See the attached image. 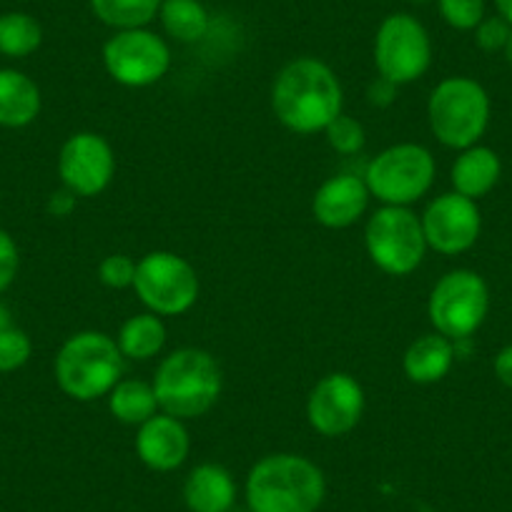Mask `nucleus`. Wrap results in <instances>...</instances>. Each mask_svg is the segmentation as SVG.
<instances>
[{
    "mask_svg": "<svg viewBox=\"0 0 512 512\" xmlns=\"http://www.w3.org/2000/svg\"><path fill=\"white\" fill-rule=\"evenodd\" d=\"M272 111L297 136L324 134L344 113V88L329 63L302 56L284 63L272 83Z\"/></svg>",
    "mask_w": 512,
    "mask_h": 512,
    "instance_id": "f257e3e1",
    "label": "nucleus"
},
{
    "mask_svg": "<svg viewBox=\"0 0 512 512\" xmlns=\"http://www.w3.org/2000/svg\"><path fill=\"white\" fill-rule=\"evenodd\" d=\"M244 497L251 512H317L327 497V477L309 457L274 452L251 465Z\"/></svg>",
    "mask_w": 512,
    "mask_h": 512,
    "instance_id": "f03ea898",
    "label": "nucleus"
},
{
    "mask_svg": "<svg viewBox=\"0 0 512 512\" xmlns=\"http://www.w3.org/2000/svg\"><path fill=\"white\" fill-rule=\"evenodd\" d=\"M151 384L159 410L189 422L214 410L224 390V372L206 349L181 347L161 359Z\"/></svg>",
    "mask_w": 512,
    "mask_h": 512,
    "instance_id": "7ed1b4c3",
    "label": "nucleus"
},
{
    "mask_svg": "<svg viewBox=\"0 0 512 512\" xmlns=\"http://www.w3.org/2000/svg\"><path fill=\"white\" fill-rule=\"evenodd\" d=\"M123 354L116 337L98 329L71 334L53 359L58 390L73 402H96L123 379Z\"/></svg>",
    "mask_w": 512,
    "mask_h": 512,
    "instance_id": "20e7f679",
    "label": "nucleus"
},
{
    "mask_svg": "<svg viewBox=\"0 0 512 512\" xmlns=\"http://www.w3.org/2000/svg\"><path fill=\"white\" fill-rule=\"evenodd\" d=\"M492 118L487 88L470 76H447L427 98V123L437 144L462 151L480 144Z\"/></svg>",
    "mask_w": 512,
    "mask_h": 512,
    "instance_id": "39448f33",
    "label": "nucleus"
},
{
    "mask_svg": "<svg viewBox=\"0 0 512 512\" xmlns=\"http://www.w3.org/2000/svg\"><path fill=\"white\" fill-rule=\"evenodd\" d=\"M362 179L382 206H412L435 186L437 161L427 146L405 141L372 156Z\"/></svg>",
    "mask_w": 512,
    "mask_h": 512,
    "instance_id": "423d86ee",
    "label": "nucleus"
},
{
    "mask_svg": "<svg viewBox=\"0 0 512 512\" xmlns=\"http://www.w3.org/2000/svg\"><path fill=\"white\" fill-rule=\"evenodd\" d=\"M369 262L387 277H410L425 262L427 239L412 206H379L364 224Z\"/></svg>",
    "mask_w": 512,
    "mask_h": 512,
    "instance_id": "0eeeda50",
    "label": "nucleus"
},
{
    "mask_svg": "<svg viewBox=\"0 0 512 512\" xmlns=\"http://www.w3.org/2000/svg\"><path fill=\"white\" fill-rule=\"evenodd\" d=\"M490 314V287L475 269H452L437 279L427 297L432 329L452 342H467Z\"/></svg>",
    "mask_w": 512,
    "mask_h": 512,
    "instance_id": "6e6552de",
    "label": "nucleus"
},
{
    "mask_svg": "<svg viewBox=\"0 0 512 512\" xmlns=\"http://www.w3.org/2000/svg\"><path fill=\"white\" fill-rule=\"evenodd\" d=\"M134 292L146 312L164 317H181L199 302L201 282L194 264L176 251H149L136 264Z\"/></svg>",
    "mask_w": 512,
    "mask_h": 512,
    "instance_id": "1a4fd4ad",
    "label": "nucleus"
},
{
    "mask_svg": "<svg viewBox=\"0 0 512 512\" xmlns=\"http://www.w3.org/2000/svg\"><path fill=\"white\" fill-rule=\"evenodd\" d=\"M432 38L412 13H390L374 33L372 58L377 76L400 86L420 81L432 66Z\"/></svg>",
    "mask_w": 512,
    "mask_h": 512,
    "instance_id": "9d476101",
    "label": "nucleus"
},
{
    "mask_svg": "<svg viewBox=\"0 0 512 512\" xmlns=\"http://www.w3.org/2000/svg\"><path fill=\"white\" fill-rule=\"evenodd\" d=\"M103 68L123 88H149L171 71V46L151 28L113 31L103 43Z\"/></svg>",
    "mask_w": 512,
    "mask_h": 512,
    "instance_id": "9b49d317",
    "label": "nucleus"
},
{
    "mask_svg": "<svg viewBox=\"0 0 512 512\" xmlns=\"http://www.w3.org/2000/svg\"><path fill=\"white\" fill-rule=\"evenodd\" d=\"M63 189L78 199H96L116 176V151L96 131H76L63 141L56 161Z\"/></svg>",
    "mask_w": 512,
    "mask_h": 512,
    "instance_id": "f8f14e48",
    "label": "nucleus"
},
{
    "mask_svg": "<svg viewBox=\"0 0 512 512\" xmlns=\"http://www.w3.org/2000/svg\"><path fill=\"white\" fill-rule=\"evenodd\" d=\"M367 397L357 377L349 372H329L307 395V422L319 437L337 440L357 430L364 417Z\"/></svg>",
    "mask_w": 512,
    "mask_h": 512,
    "instance_id": "ddd939ff",
    "label": "nucleus"
},
{
    "mask_svg": "<svg viewBox=\"0 0 512 512\" xmlns=\"http://www.w3.org/2000/svg\"><path fill=\"white\" fill-rule=\"evenodd\" d=\"M427 249L442 256H460L480 241L482 214L477 201L445 191L435 196L420 214Z\"/></svg>",
    "mask_w": 512,
    "mask_h": 512,
    "instance_id": "4468645a",
    "label": "nucleus"
},
{
    "mask_svg": "<svg viewBox=\"0 0 512 512\" xmlns=\"http://www.w3.org/2000/svg\"><path fill=\"white\" fill-rule=\"evenodd\" d=\"M134 450L141 465L149 467V470H179L189 460L191 452V437L189 430H186V422L176 420V417L166 415V412H156L151 420L136 427Z\"/></svg>",
    "mask_w": 512,
    "mask_h": 512,
    "instance_id": "2eb2a0df",
    "label": "nucleus"
},
{
    "mask_svg": "<svg viewBox=\"0 0 512 512\" xmlns=\"http://www.w3.org/2000/svg\"><path fill=\"white\" fill-rule=\"evenodd\" d=\"M367 184L357 174H334L327 181L319 184V189L312 196V216L324 229H349L369 209Z\"/></svg>",
    "mask_w": 512,
    "mask_h": 512,
    "instance_id": "dca6fc26",
    "label": "nucleus"
},
{
    "mask_svg": "<svg viewBox=\"0 0 512 512\" xmlns=\"http://www.w3.org/2000/svg\"><path fill=\"white\" fill-rule=\"evenodd\" d=\"M184 505L189 512H231L236 505V480L224 465L201 462L184 480Z\"/></svg>",
    "mask_w": 512,
    "mask_h": 512,
    "instance_id": "f3484780",
    "label": "nucleus"
},
{
    "mask_svg": "<svg viewBox=\"0 0 512 512\" xmlns=\"http://www.w3.org/2000/svg\"><path fill=\"white\" fill-rule=\"evenodd\" d=\"M502 176V161L495 149L485 144H475L470 149L457 151V159L452 161L450 184L452 191L467 196L472 201L485 199L492 194Z\"/></svg>",
    "mask_w": 512,
    "mask_h": 512,
    "instance_id": "a211bd4d",
    "label": "nucleus"
},
{
    "mask_svg": "<svg viewBox=\"0 0 512 512\" xmlns=\"http://www.w3.org/2000/svg\"><path fill=\"white\" fill-rule=\"evenodd\" d=\"M457 359V344L442 334L430 332L417 337L402 354V372L412 384H437L452 372Z\"/></svg>",
    "mask_w": 512,
    "mask_h": 512,
    "instance_id": "6ab92c4d",
    "label": "nucleus"
},
{
    "mask_svg": "<svg viewBox=\"0 0 512 512\" xmlns=\"http://www.w3.org/2000/svg\"><path fill=\"white\" fill-rule=\"evenodd\" d=\"M38 83L18 68H0V128H26L41 116Z\"/></svg>",
    "mask_w": 512,
    "mask_h": 512,
    "instance_id": "aec40b11",
    "label": "nucleus"
},
{
    "mask_svg": "<svg viewBox=\"0 0 512 512\" xmlns=\"http://www.w3.org/2000/svg\"><path fill=\"white\" fill-rule=\"evenodd\" d=\"M166 324L159 314L141 312L128 317L116 334V344L121 349L123 359L131 362H149L159 357L166 347Z\"/></svg>",
    "mask_w": 512,
    "mask_h": 512,
    "instance_id": "412c9836",
    "label": "nucleus"
},
{
    "mask_svg": "<svg viewBox=\"0 0 512 512\" xmlns=\"http://www.w3.org/2000/svg\"><path fill=\"white\" fill-rule=\"evenodd\" d=\"M106 402L113 420L126 427H141L156 412H161L159 402H156L154 384L144 382V379H121L108 392Z\"/></svg>",
    "mask_w": 512,
    "mask_h": 512,
    "instance_id": "4be33fe9",
    "label": "nucleus"
},
{
    "mask_svg": "<svg viewBox=\"0 0 512 512\" xmlns=\"http://www.w3.org/2000/svg\"><path fill=\"white\" fill-rule=\"evenodd\" d=\"M159 23L171 41L189 46L204 41L211 28V16L201 0H164Z\"/></svg>",
    "mask_w": 512,
    "mask_h": 512,
    "instance_id": "5701e85b",
    "label": "nucleus"
},
{
    "mask_svg": "<svg viewBox=\"0 0 512 512\" xmlns=\"http://www.w3.org/2000/svg\"><path fill=\"white\" fill-rule=\"evenodd\" d=\"M164 0H88L93 18L111 31L149 28L159 18Z\"/></svg>",
    "mask_w": 512,
    "mask_h": 512,
    "instance_id": "b1692460",
    "label": "nucleus"
},
{
    "mask_svg": "<svg viewBox=\"0 0 512 512\" xmlns=\"http://www.w3.org/2000/svg\"><path fill=\"white\" fill-rule=\"evenodd\" d=\"M43 46V26L36 16L23 11L0 13V56L21 61Z\"/></svg>",
    "mask_w": 512,
    "mask_h": 512,
    "instance_id": "393cba45",
    "label": "nucleus"
},
{
    "mask_svg": "<svg viewBox=\"0 0 512 512\" xmlns=\"http://www.w3.org/2000/svg\"><path fill=\"white\" fill-rule=\"evenodd\" d=\"M324 139H327L329 149L339 156H357L362 154L364 144H367V131L357 118L339 113L327 128H324Z\"/></svg>",
    "mask_w": 512,
    "mask_h": 512,
    "instance_id": "a878e982",
    "label": "nucleus"
},
{
    "mask_svg": "<svg viewBox=\"0 0 512 512\" xmlns=\"http://www.w3.org/2000/svg\"><path fill=\"white\" fill-rule=\"evenodd\" d=\"M33 357V339L26 329L16 327L0 332V374L18 372Z\"/></svg>",
    "mask_w": 512,
    "mask_h": 512,
    "instance_id": "bb28decb",
    "label": "nucleus"
},
{
    "mask_svg": "<svg viewBox=\"0 0 512 512\" xmlns=\"http://www.w3.org/2000/svg\"><path fill=\"white\" fill-rule=\"evenodd\" d=\"M440 18L455 31H475L487 16L485 0H437Z\"/></svg>",
    "mask_w": 512,
    "mask_h": 512,
    "instance_id": "cd10ccee",
    "label": "nucleus"
},
{
    "mask_svg": "<svg viewBox=\"0 0 512 512\" xmlns=\"http://www.w3.org/2000/svg\"><path fill=\"white\" fill-rule=\"evenodd\" d=\"M136 259H131L128 254H108L103 256L101 264H98V282L106 289H134L136 279Z\"/></svg>",
    "mask_w": 512,
    "mask_h": 512,
    "instance_id": "c85d7f7f",
    "label": "nucleus"
},
{
    "mask_svg": "<svg viewBox=\"0 0 512 512\" xmlns=\"http://www.w3.org/2000/svg\"><path fill=\"white\" fill-rule=\"evenodd\" d=\"M475 43L480 51L485 53H502L505 51L507 41H510L512 26L500 16H485L480 26L475 28Z\"/></svg>",
    "mask_w": 512,
    "mask_h": 512,
    "instance_id": "c756f323",
    "label": "nucleus"
},
{
    "mask_svg": "<svg viewBox=\"0 0 512 512\" xmlns=\"http://www.w3.org/2000/svg\"><path fill=\"white\" fill-rule=\"evenodd\" d=\"M21 272V249L6 229H0V294L8 292Z\"/></svg>",
    "mask_w": 512,
    "mask_h": 512,
    "instance_id": "7c9ffc66",
    "label": "nucleus"
},
{
    "mask_svg": "<svg viewBox=\"0 0 512 512\" xmlns=\"http://www.w3.org/2000/svg\"><path fill=\"white\" fill-rule=\"evenodd\" d=\"M76 204H78V196L71 194V191L63 189L61 186V189L53 191V194L48 196L46 211L51 216H56V219H68V216L76 211Z\"/></svg>",
    "mask_w": 512,
    "mask_h": 512,
    "instance_id": "2f4dec72",
    "label": "nucleus"
},
{
    "mask_svg": "<svg viewBox=\"0 0 512 512\" xmlns=\"http://www.w3.org/2000/svg\"><path fill=\"white\" fill-rule=\"evenodd\" d=\"M492 372H495L497 382L502 387L512 390V344H507V347H502L495 354V359H492Z\"/></svg>",
    "mask_w": 512,
    "mask_h": 512,
    "instance_id": "473e14b6",
    "label": "nucleus"
},
{
    "mask_svg": "<svg viewBox=\"0 0 512 512\" xmlns=\"http://www.w3.org/2000/svg\"><path fill=\"white\" fill-rule=\"evenodd\" d=\"M395 96H397L395 83L384 81V78H379V76L367 91L369 103H372V106H377V108H384V106H390V103H395Z\"/></svg>",
    "mask_w": 512,
    "mask_h": 512,
    "instance_id": "72a5a7b5",
    "label": "nucleus"
},
{
    "mask_svg": "<svg viewBox=\"0 0 512 512\" xmlns=\"http://www.w3.org/2000/svg\"><path fill=\"white\" fill-rule=\"evenodd\" d=\"M492 3H495L497 8V16L505 18V21L512 26V0H492Z\"/></svg>",
    "mask_w": 512,
    "mask_h": 512,
    "instance_id": "f704fd0d",
    "label": "nucleus"
},
{
    "mask_svg": "<svg viewBox=\"0 0 512 512\" xmlns=\"http://www.w3.org/2000/svg\"><path fill=\"white\" fill-rule=\"evenodd\" d=\"M13 327V314L8 309L6 302H0V332H6V329Z\"/></svg>",
    "mask_w": 512,
    "mask_h": 512,
    "instance_id": "c9c22d12",
    "label": "nucleus"
},
{
    "mask_svg": "<svg viewBox=\"0 0 512 512\" xmlns=\"http://www.w3.org/2000/svg\"><path fill=\"white\" fill-rule=\"evenodd\" d=\"M502 56H505V61H507V66L512 68V33H510V41H507V46H505V51H502Z\"/></svg>",
    "mask_w": 512,
    "mask_h": 512,
    "instance_id": "e433bc0d",
    "label": "nucleus"
},
{
    "mask_svg": "<svg viewBox=\"0 0 512 512\" xmlns=\"http://www.w3.org/2000/svg\"><path fill=\"white\" fill-rule=\"evenodd\" d=\"M410 3H425V0H410Z\"/></svg>",
    "mask_w": 512,
    "mask_h": 512,
    "instance_id": "4c0bfd02",
    "label": "nucleus"
},
{
    "mask_svg": "<svg viewBox=\"0 0 512 512\" xmlns=\"http://www.w3.org/2000/svg\"><path fill=\"white\" fill-rule=\"evenodd\" d=\"M231 512H251V510H231Z\"/></svg>",
    "mask_w": 512,
    "mask_h": 512,
    "instance_id": "58836bf2",
    "label": "nucleus"
}]
</instances>
